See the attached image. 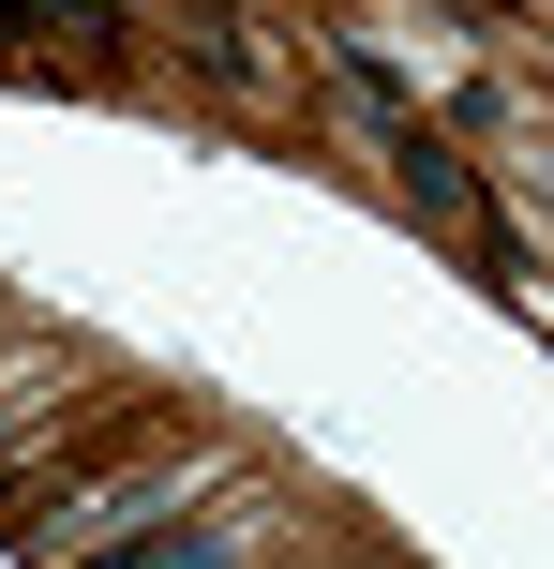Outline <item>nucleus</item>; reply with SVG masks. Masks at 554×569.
Segmentation results:
<instances>
[{
	"label": "nucleus",
	"mask_w": 554,
	"mask_h": 569,
	"mask_svg": "<svg viewBox=\"0 0 554 569\" xmlns=\"http://www.w3.org/2000/svg\"><path fill=\"white\" fill-rule=\"evenodd\" d=\"M16 435H30V405H0V450H16Z\"/></svg>",
	"instance_id": "nucleus-3"
},
{
	"label": "nucleus",
	"mask_w": 554,
	"mask_h": 569,
	"mask_svg": "<svg viewBox=\"0 0 554 569\" xmlns=\"http://www.w3.org/2000/svg\"><path fill=\"white\" fill-rule=\"evenodd\" d=\"M390 180H405V210H435V226L465 240L480 270H510V240H495V210H480V180H465V150H450L435 120H405V106H390Z\"/></svg>",
	"instance_id": "nucleus-1"
},
{
	"label": "nucleus",
	"mask_w": 554,
	"mask_h": 569,
	"mask_svg": "<svg viewBox=\"0 0 554 569\" xmlns=\"http://www.w3.org/2000/svg\"><path fill=\"white\" fill-rule=\"evenodd\" d=\"M75 569H225V525H165V540H105Z\"/></svg>",
	"instance_id": "nucleus-2"
}]
</instances>
